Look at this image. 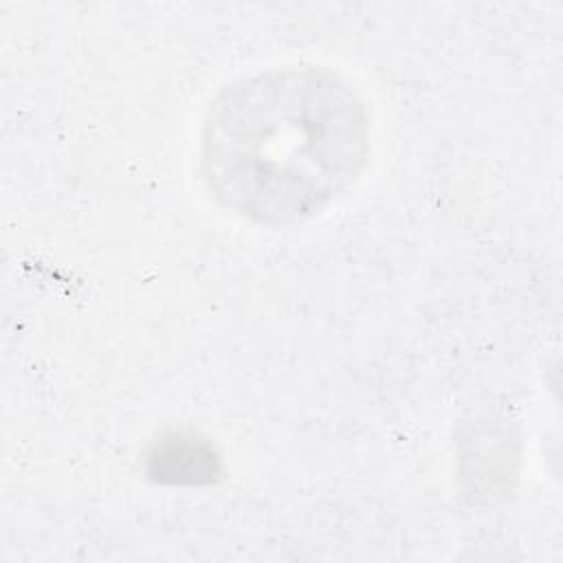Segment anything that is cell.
Returning <instances> with one entry per match:
<instances>
[{
	"label": "cell",
	"instance_id": "cell-1",
	"mask_svg": "<svg viewBox=\"0 0 563 563\" xmlns=\"http://www.w3.org/2000/svg\"><path fill=\"white\" fill-rule=\"evenodd\" d=\"M363 101L319 66L268 68L227 86L202 125V178L213 198L255 222L308 218L361 174Z\"/></svg>",
	"mask_w": 563,
	"mask_h": 563
},
{
	"label": "cell",
	"instance_id": "cell-2",
	"mask_svg": "<svg viewBox=\"0 0 563 563\" xmlns=\"http://www.w3.org/2000/svg\"><path fill=\"white\" fill-rule=\"evenodd\" d=\"M220 471L211 444L191 435H167L150 453V475L165 484H207Z\"/></svg>",
	"mask_w": 563,
	"mask_h": 563
}]
</instances>
